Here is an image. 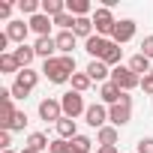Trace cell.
Listing matches in <instances>:
<instances>
[{"instance_id":"obj_30","label":"cell","mask_w":153,"mask_h":153,"mask_svg":"<svg viewBox=\"0 0 153 153\" xmlns=\"http://www.w3.org/2000/svg\"><path fill=\"white\" fill-rule=\"evenodd\" d=\"M135 153H153V135H147V138H138V144H135Z\"/></svg>"},{"instance_id":"obj_8","label":"cell","mask_w":153,"mask_h":153,"mask_svg":"<svg viewBox=\"0 0 153 153\" xmlns=\"http://www.w3.org/2000/svg\"><path fill=\"white\" fill-rule=\"evenodd\" d=\"M60 117H63V105H60V99H51V96H48V99L39 102V120H45V123L54 120V123H57Z\"/></svg>"},{"instance_id":"obj_4","label":"cell","mask_w":153,"mask_h":153,"mask_svg":"<svg viewBox=\"0 0 153 153\" xmlns=\"http://www.w3.org/2000/svg\"><path fill=\"white\" fill-rule=\"evenodd\" d=\"M129 120H132V96H129V93H123V99H120L117 105H111V108H108V123L120 129V126H126Z\"/></svg>"},{"instance_id":"obj_28","label":"cell","mask_w":153,"mask_h":153,"mask_svg":"<svg viewBox=\"0 0 153 153\" xmlns=\"http://www.w3.org/2000/svg\"><path fill=\"white\" fill-rule=\"evenodd\" d=\"M48 153H75V147H72V141L54 138V141H51V147H48Z\"/></svg>"},{"instance_id":"obj_10","label":"cell","mask_w":153,"mask_h":153,"mask_svg":"<svg viewBox=\"0 0 153 153\" xmlns=\"http://www.w3.org/2000/svg\"><path fill=\"white\" fill-rule=\"evenodd\" d=\"M132 36H135V21H132V18H120L117 27H114V33H111V39H114L117 45H126Z\"/></svg>"},{"instance_id":"obj_31","label":"cell","mask_w":153,"mask_h":153,"mask_svg":"<svg viewBox=\"0 0 153 153\" xmlns=\"http://www.w3.org/2000/svg\"><path fill=\"white\" fill-rule=\"evenodd\" d=\"M72 147H75V150H84V153H90V147H93V141H90L87 135H78V138L72 141Z\"/></svg>"},{"instance_id":"obj_3","label":"cell","mask_w":153,"mask_h":153,"mask_svg":"<svg viewBox=\"0 0 153 153\" xmlns=\"http://www.w3.org/2000/svg\"><path fill=\"white\" fill-rule=\"evenodd\" d=\"M90 18H93V30H96V36L111 39V33H114V27H117L114 12H111V9H105V6H96V12H93Z\"/></svg>"},{"instance_id":"obj_9","label":"cell","mask_w":153,"mask_h":153,"mask_svg":"<svg viewBox=\"0 0 153 153\" xmlns=\"http://www.w3.org/2000/svg\"><path fill=\"white\" fill-rule=\"evenodd\" d=\"M27 33H30V24L21 21V18H12V21L6 24V36H9L15 45H24V42H27Z\"/></svg>"},{"instance_id":"obj_26","label":"cell","mask_w":153,"mask_h":153,"mask_svg":"<svg viewBox=\"0 0 153 153\" xmlns=\"http://www.w3.org/2000/svg\"><path fill=\"white\" fill-rule=\"evenodd\" d=\"M42 12L48 18H57L60 12H66V0H42Z\"/></svg>"},{"instance_id":"obj_34","label":"cell","mask_w":153,"mask_h":153,"mask_svg":"<svg viewBox=\"0 0 153 153\" xmlns=\"http://www.w3.org/2000/svg\"><path fill=\"white\" fill-rule=\"evenodd\" d=\"M12 9H15V6H12V3H0V18H3V21H6V24H9V21H12V18H9V15H12Z\"/></svg>"},{"instance_id":"obj_21","label":"cell","mask_w":153,"mask_h":153,"mask_svg":"<svg viewBox=\"0 0 153 153\" xmlns=\"http://www.w3.org/2000/svg\"><path fill=\"white\" fill-rule=\"evenodd\" d=\"M120 60H123V48L111 39V42H108V48H105V54H102V63L114 69V66H120Z\"/></svg>"},{"instance_id":"obj_12","label":"cell","mask_w":153,"mask_h":153,"mask_svg":"<svg viewBox=\"0 0 153 153\" xmlns=\"http://www.w3.org/2000/svg\"><path fill=\"white\" fill-rule=\"evenodd\" d=\"M27 24H30V30H33V33H36V39H39V36H51V27H54V18H48L45 12H39V15L27 18Z\"/></svg>"},{"instance_id":"obj_39","label":"cell","mask_w":153,"mask_h":153,"mask_svg":"<svg viewBox=\"0 0 153 153\" xmlns=\"http://www.w3.org/2000/svg\"><path fill=\"white\" fill-rule=\"evenodd\" d=\"M150 75H153V72H150Z\"/></svg>"},{"instance_id":"obj_11","label":"cell","mask_w":153,"mask_h":153,"mask_svg":"<svg viewBox=\"0 0 153 153\" xmlns=\"http://www.w3.org/2000/svg\"><path fill=\"white\" fill-rule=\"evenodd\" d=\"M33 51H36V57L51 60V57H57V39H54V36H39V39L33 42Z\"/></svg>"},{"instance_id":"obj_29","label":"cell","mask_w":153,"mask_h":153,"mask_svg":"<svg viewBox=\"0 0 153 153\" xmlns=\"http://www.w3.org/2000/svg\"><path fill=\"white\" fill-rule=\"evenodd\" d=\"M27 126V111H18L15 117H12V126H9V132H21Z\"/></svg>"},{"instance_id":"obj_6","label":"cell","mask_w":153,"mask_h":153,"mask_svg":"<svg viewBox=\"0 0 153 153\" xmlns=\"http://www.w3.org/2000/svg\"><path fill=\"white\" fill-rule=\"evenodd\" d=\"M111 81H114V84H117V87H120L123 93H129V90L141 87V78H138V75H135V72H132L129 66H123V63L111 69Z\"/></svg>"},{"instance_id":"obj_16","label":"cell","mask_w":153,"mask_h":153,"mask_svg":"<svg viewBox=\"0 0 153 153\" xmlns=\"http://www.w3.org/2000/svg\"><path fill=\"white\" fill-rule=\"evenodd\" d=\"M126 66H129V69H132V72L138 75V78H144V75H150V72H153V60H147V57H144L141 51H138V54H132Z\"/></svg>"},{"instance_id":"obj_20","label":"cell","mask_w":153,"mask_h":153,"mask_svg":"<svg viewBox=\"0 0 153 153\" xmlns=\"http://www.w3.org/2000/svg\"><path fill=\"white\" fill-rule=\"evenodd\" d=\"M54 39H57V51H60V54H72L75 45H78V36H75L72 30H60Z\"/></svg>"},{"instance_id":"obj_35","label":"cell","mask_w":153,"mask_h":153,"mask_svg":"<svg viewBox=\"0 0 153 153\" xmlns=\"http://www.w3.org/2000/svg\"><path fill=\"white\" fill-rule=\"evenodd\" d=\"M141 90L153 96V75H144V78H141Z\"/></svg>"},{"instance_id":"obj_17","label":"cell","mask_w":153,"mask_h":153,"mask_svg":"<svg viewBox=\"0 0 153 153\" xmlns=\"http://www.w3.org/2000/svg\"><path fill=\"white\" fill-rule=\"evenodd\" d=\"M108 42H111V39H102V36H90V39L84 42V51L90 54V60H102V54H105Z\"/></svg>"},{"instance_id":"obj_18","label":"cell","mask_w":153,"mask_h":153,"mask_svg":"<svg viewBox=\"0 0 153 153\" xmlns=\"http://www.w3.org/2000/svg\"><path fill=\"white\" fill-rule=\"evenodd\" d=\"M117 138H120V129L111 126V123L96 132V144H99V147H117Z\"/></svg>"},{"instance_id":"obj_22","label":"cell","mask_w":153,"mask_h":153,"mask_svg":"<svg viewBox=\"0 0 153 153\" xmlns=\"http://www.w3.org/2000/svg\"><path fill=\"white\" fill-rule=\"evenodd\" d=\"M12 54H15V60H18V66L21 69H30V63H33V57H36V51H33V45H18V48H12Z\"/></svg>"},{"instance_id":"obj_32","label":"cell","mask_w":153,"mask_h":153,"mask_svg":"<svg viewBox=\"0 0 153 153\" xmlns=\"http://www.w3.org/2000/svg\"><path fill=\"white\" fill-rule=\"evenodd\" d=\"M141 54H144V57H147V60H153V33H150V36H144V39H141Z\"/></svg>"},{"instance_id":"obj_15","label":"cell","mask_w":153,"mask_h":153,"mask_svg":"<svg viewBox=\"0 0 153 153\" xmlns=\"http://www.w3.org/2000/svg\"><path fill=\"white\" fill-rule=\"evenodd\" d=\"M54 126H57V138H63V141H75L78 138V123L72 117H60Z\"/></svg>"},{"instance_id":"obj_37","label":"cell","mask_w":153,"mask_h":153,"mask_svg":"<svg viewBox=\"0 0 153 153\" xmlns=\"http://www.w3.org/2000/svg\"><path fill=\"white\" fill-rule=\"evenodd\" d=\"M21 153H39V150H33V147H24V150H21Z\"/></svg>"},{"instance_id":"obj_5","label":"cell","mask_w":153,"mask_h":153,"mask_svg":"<svg viewBox=\"0 0 153 153\" xmlns=\"http://www.w3.org/2000/svg\"><path fill=\"white\" fill-rule=\"evenodd\" d=\"M60 105H63V117H81L87 111V102H84V93H75V90H66L60 96Z\"/></svg>"},{"instance_id":"obj_2","label":"cell","mask_w":153,"mask_h":153,"mask_svg":"<svg viewBox=\"0 0 153 153\" xmlns=\"http://www.w3.org/2000/svg\"><path fill=\"white\" fill-rule=\"evenodd\" d=\"M42 75H45L51 84H69V81H72V72L63 66L60 54H57V57H51V60H42Z\"/></svg>"},{"instance_id":"obj_33","label":"cell","mask_w":153,"mask_h":153,"mask_svg":"<svg viewBox=\"0 0 153 153\" xmlns=\"http://www.w3.org/2000/svg\"><path fill=\"white\" fill-rule=\"evenodd\" d=\"M0 150H12V132L0 129Z\"/></svg>"},{"instance_id":"obj_19","label":"cell","mask_w":153,"mask_h":153,"mask_svg":"<svg viewBox=\"0 0 153 153\" xmlns=\"http://www.w3.org/2000/svg\"><path fill=\"white\" fill-rule=\"evenodd\" d=\"M66 12H72L75 18H87V15H93L96 9H93L90 0H66Z\"/></svg>"},{"instance_id":"obj_14","label":"cell","mask_w":153,"mask_h":153,"mask_svg":"<svg viewBox=\"0 0 153 153\" xmlns=\"http://www.w3.org/2000/svg\"><path fill=\"white\" fill-rule=\"evenodd\" d=\"M87 75H90V81H111V66H105L102 60H90L87 63V69H84Z\"/></svg>"},{"instance_id":"obj_1","label":"cell","mask_w":153,"mask_h":153,"mask_svg":"<svg viewBox=\"0 0 153 153\" xmlns=\"http://www.w3.org/2000/svg\"><path fill=\"white\" fill-rule=\"evenodd\" d=\"M36 84H39V72H36V69H21V72L15 75V81H12L9 90H12L15 99H27Z\"/></svg>"},{"instance_id":"obj_25","label":"cell","mask_w":153,"mask_h":153,"mask_svg":"<svg viewBox=\"0 0 153 153\" xmlns=\"http://www.w3.org/2000/svg\"><path fill=\"white\" fill-rule=\"evenodd\" d=\"M69 84H72V90H75V93H87L93 81H90V75H87V72H75Z\"/></svg>"},{"instance_id":"obj_13","label":"cell","mask_w":153,"mask_h":153,"mask_svg":"<svg viewBox=\"0 0 153 153\" xmlns=\"http://www.w3.org/2000/svg\"><path fill=\"white\" fill-rule=\"evenodd\" d=\"M99 99H102V105H108V108H111V105H117V102L123 99V90H120L114 81H105V84L99 87Z\"/></svg>"},{"instance_id":"obj_7","label":"cell","mask_w":153,"mask_h":153,"mask_svg":"<svg viewBox=\"0 0 153 153\" xmlns=\"http://www.w3.org/2000/svg\"><path fill=\"white\" fill-rule=\"evenodd\" d=\"M84 120H87V126H93V129L99 132L102 126H108V105H102V102H93V105H87V111H84Z\"/></svg>"},{"instance_id":"obj_23","label":"cell","mask_w":153,"mask_h":153,"mask_svg":"<svg viewBox=\"0 0 153 153\" xmlns=\"http://www.w3.org/2000/svg\"><path fill=\"white\" fill-rule=\"evenodd\" d=\"M24 147H33V150H39V153H42V150H48V147H51V141H48V135H45V132H30V135H27V141H24Z\"/></svg>"},{"instance_id":"obj_38","label":"cell","mask_w":153,"mask_h":153,"mask_svg":"<svg viewBox=\"0 0 153 153\" xmlns=\"http://www.w3.org/2000/svg\"><path fill=\"white\" fill-rule=\"evenodd\" d=\"M0 153H15V150H0Z\"/></svg>"},{"instance_id":"obj_24","label":"cell","mask_w":153,"mask_h":153,"mask_svg":"<svg viewBox=\"0 0 153 153\" xmlns=\"http://www.w3.org/2000/svg\"><path fill=\"white\" fill-rule=\"evenodd\" d=\"M0 72H3V75H18L21 72V66H18V60H15L12 51L9 54H0Z\"/></svg>"},{"instance_id":"obj_36","label":"cell","mask_w":153,"mask_h":153,"mask_svg":"<svg viewBox=\"0 0 153 153\" xmlns=\"http://www.w3.org/2000/svg\"><path fill=\"white\" fill-rule=\"evenodd\" d=\"M96 153H117V147H96Z\"/></svg>"},{"instance_id":"obj_27","label":"cell","mask_w":153,"mask_h":153,"mask_svg":"<svg viewBox=\"0 0 153 153\" xmlns=\"http://www.w3.org/2000/svg\"><path fill=\"white\" fill-rule=\"evenodd\" d=\"M54 27H60V30H72V27H75V15H72V12H60V15L54 18Z\"/></svg>"}]
</instances>
